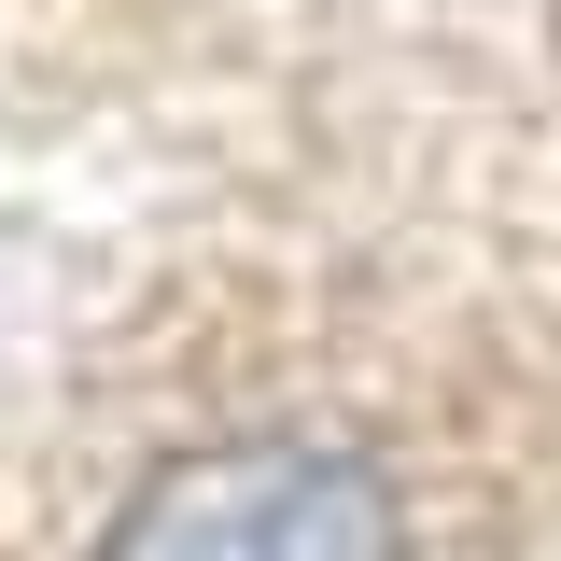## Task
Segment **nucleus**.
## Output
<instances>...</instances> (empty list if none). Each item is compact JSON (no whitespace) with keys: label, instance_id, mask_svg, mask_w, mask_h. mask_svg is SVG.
Masks as SVG:
<instances>
[{"label":"nucleus","instance_id":"f257e3e1","mask_svg":"<svg viewBox=\"0 0 561 561\" xmlns=\"http://www.w3.org/2000/svg\"><path fill=\"white\" fill-rule=\"evenodd\" d=\"M99 561H408V505L351 449L253 435V449H197V463L140 478Z\"/></svg>","mask_w":561,"mask_h":561},{"label":"nucleus","instance_id":"f03ea898","mask_svg":"<svg viewBox=\"0 0 561 561\" xmlns=\"http://www.w3.org/2000/svg\"><path fill=\"white\" fill-rule=\"evenodd\" d=\"M548 43H561V0H548Z\"/></svg>","mask_w":561,"mask_h":561}]
</instances>
